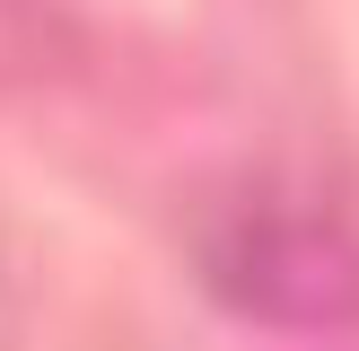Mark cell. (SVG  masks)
Returning a JSON list of instances; mask_svg holds the SVG:
<instances>
[{
  "instance_id": "cell-1",
  "label": "cell",
  "mask_w": 359,
  "mask_h": 351,
  "mask_svg": "<svg viewBox=\"0 0 359 351\" xmlns=\"http://www.w3.org/2000/svg\"><path fill=\"white\" fill-rule=\"evenodd\" d=\"M210 298L263 333H359V237L290 193L219 202L193 237Z\"/></svg>"
}]
</instances>
